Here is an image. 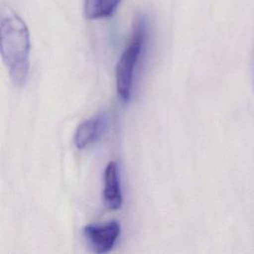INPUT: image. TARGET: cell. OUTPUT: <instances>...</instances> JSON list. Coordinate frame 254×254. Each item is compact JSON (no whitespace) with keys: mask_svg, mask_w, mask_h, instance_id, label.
<instances>
[{"mask_svg":"<svg viewBox=\"0 0 254 254\" xmlns=\"http://www.w3.org/2000/svg\"><path fill=\"white\" fill-rule=\"evenodd\" d=\"M30 33L23 19L5 4L0 9V51L15 85H22L29 73Z\"/></svg>","mask_w":254,"mask_h":254,"instance_id":"cell-1","label":"cell"},{"mask_svg":"<svg viewBox=\"0 0 254 254\" xmlns=\"http://www.w3.org/2000/svg\"><path fill=\"white\" fill-rule=\"evenodd\" d=\"M147 21L144 16L135 19L130 38L116 65V89L123 102H128L131 97L133 77L137 63L145 50L147 42Z\"/></svg>","mask_w":254,"mask_h":254,"instance_id":"cell-2","label":"cell"},{"mask_svg":"<svg viewBox=\"0 0 254 254\" xmlns=\"http://www.w3.org/2000/svg\"><path fill=\"white\" fill-rule=\"evenodd\" d=\"M120 232L121 226L116 220L104 224H88L82 230L87 245L97 254L109 252L115 245Z\"/></svg>","mask_w":254,"mask_h":254,"instance_id":"cell-3","label":"cell"},{"mask_svg":"<svg viewBox=\"0 0 254 254\" xmlns=\"http://www.w3.org/2000/svg\"><path fill=\"white\" fill-rule=\"evenodd\" d=\"M103 198L108 208L113 210L119 209L123 202L118 165L114 161L109 162L104 171Z\"/></svg>","mask_w":254,"mask_h":254,"instance_id":"cell-4","label":"cell"},{"mask_svg":"<svg viewBox=\"0 0 254 254\" xmlns=\"http://www.w3.org/2000/svg\"><path fill=\"white\" fill-rule=\"evenodd\" d=\"M105 125V117L101 114L94 115L83 121L74 134V145L78 150H82L92 144L101 134Z\"/></svg>","mask_w":254,"mask_h":254,"instance_id":"cell-5","label":"cell"},{"mask_svg":"<svg viewBox=\"0 0 254 254\" xmlns=\"http://www.w3.org/2000/svg\"><path fill=\"white\" fill-rule=\"evenodd\" d=\"M122 0H84L83 12L87 19L98 20L111 17Z\"/></svg>","mask_w":254,"mask_h":254,"instance_id":"cell-6","label":"cell"}]
</instances>
